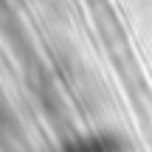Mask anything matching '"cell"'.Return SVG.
I'll return each mask as SVG.
<instances>
[{"mask_svg": "<svg viewBox=\"0 0 152 152\" xmlns=\"http://www.w3.org/2000/svg\"><path fill=\"white\" fill-rule=\"evenodd\" d=\"M0 149L3 152H26V135L14 115V107L0 90Z\"/></svg>", "mask_w": 152, "mask_h": 152, "instance_id": "6da1fadb", "label": "cell"}, {"mask_svg": "<svg viewBox=\"0 0 152 152\" xmlns=\"http://www.w3.org/2000/svg\"><path fill=\"white\" fill-rule=\"evenodd\" d=\"M65 152H124V144L113 135H90L68 144Z\"/></svg>", "mask_w": 152, "mask_h": 152, "instance_id": "7a4b0ae2", "label": "cell"}]
</instances>
